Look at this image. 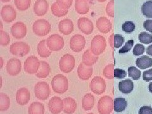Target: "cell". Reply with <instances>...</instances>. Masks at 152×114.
Wrapping results in <instances>:
<instances>
[{"mask_svg": "<svg viewBox=\"0 0 152 114\" xmlns=\"http://www.w3.org/2000/svg\"><path fill=\"white\" fill-rule=\"evenodd\" d=\"M51 86L54 92L58 94H63L68 90V79L62 74H57L52 79Z\"/></svg>", "mask_w": 152, "mask_h": 114, "instance_id": "6da1fadb", "label": "cell"}, {"mask_svg": "<svg viewBox=\"0 0 152 114\" xmlns=\"http://www.w3.org/2000/svg\"><path fill=\"white\" fill-rule=\"evenodd\" d=\"M50 23L45 19H39L33 23L32 30L34 34L38 36H45L51 31Z\"/></svg>", "mask_w": 152, "mask_h": 114, "instance_id": "7a4b0ae2", "label": "cell"}, {"mask_svg": "<svg viewBox=\"0 0 152 114\" xmlns=\"http://www.w3.org/2000/svg\"><path fill=\"white\" fill-rule=\"evenodd\" d=\"M106 42L104 38L101 35L95 36L91 41L90 51L95 55L102 54L105 49Z\"/></svg>", "mask_w": 152, "mask_h": 114, "instance_id": "3957f363", "label": "cell"}, {"mask_svg": "<svg viewBox=\"0 0 152 114\" xmlns=\"http://www.w3.org/2000/svg\"><path fill=\"white\" fill-rule=\"evenodd\" d=\"M34 92L37 98L41 100H46L50 94V89L48 84L46 82H38L34 88Z\"/></svg>", "mask_w": 152, "mask_h": 114, "instance_id": "277c9868", "label": "cell"}, {"mask_svg": "<svg viewBox=\"0 0 152 114\" xmlns=\"http://www.w3.org/2000/svg\"><path fill=\"white\" fill-rule=\"evenodd\" d=\"M75 60L74 56L70 54H65L59 61V66L61 71L64 73H69L75 67Z\"/></svg>", "mask_w": 152, "mask_h": 114, "instance_id": "5b68a950", "label": "cell"}, {"mask_svg": "<svg viewBox=\"0 0 152 114\" xmlns=\"http://www.w3.org/2000/svg\"><path fill=\"white\" fill-rule=\"evenodd\" d=\"M41 65V61L36 56H30L24 62V70L29 74H36L38 72Z\"/></svg>", "mask_w": 152, "mask_h": 114, "instance_id": "8992f818", "label": "cell"}, {"mask_svg": "<svg viewBox=\"0 0 152 114\" xmlns=\"http://www.w3.org/2000/svg\"><path fill=\"white\" fill-rule=\"evenodd\" d=\"M46 40L48 47L52 51H58L64 46V38L58 34H52Z\"/></svg>", "mask_w": 152, "mask_h": 114, "instance_id": "52a82bcc", "label": "cell"}, {"mask_svg": "<svg viewBox=\"0 0 152 114\" xmlns=\"http://www.w3.org/2000/svg\"><path fill=\"white\" fill-rule=\"evenodd\" d=\"M30 47L24 42L18 41L13 43L10 47V51L15 56H23L29 53Z\"/></svg>", "mask_w": 152, "mask_h": 114, "instance_id": "ba28073f", "label": "cell"}, {"mask_svg": "<svg viewBox=\"0 0 152 114\" xmlns=\"http://www.w3.org/2000/svg\"><path fill=\"white\" fill-rule=\"evenodd\" d=\"M113 101L109 96H103L99 99L98 110L99 114H110L112 110Z\"/></svg>", "mask_w": 152, "mask_h": 114, "instance_id": "9c48e42d", "label": "cell"}, {"mask_svg": "<svg viewBox=\"0 0 152 114\" xmlns=\"http://www.w3.org/2000/svg\"><path fill=\"white\" fill-rule=\"evenodd\" d=\"M85 45V38L82 35L75 34L70 38V47L71 50L76 53L81 51L84 48Z\"/></svg>", "mask_w": 152, "mask_h": 114, "instance_id": "30bf717a", "label": "cell"}, {"mask_svg": "<svg viewBox=\"0 0 152 114\" xmlns=\"http://www.w3.org/2000/svg\"><path fill=\"white\" fill-rule=\"evenodd\" d=\"M12 36L17 39H23L27 33V26L22 22H17L14 23L11 28Z\"/></svg>", "mask_w": 152, "mask_h": 114, "instance_id": "8fae6325", "label": "cell"}, {"mask_svg": "<svg viewBox=\"0 0 152 114\" xmlns=\"http://www.w3.org/2000/svg\"><path fill=\"white\" fill-rule=\"evenodd\" d=\"M105 82L101 77L96 76L90 83V89L91 91L96 94H102L105 90Z\"/></svg>", "mask_w": 152, "mask_h": 114, "instance_id": "7c38bea8", "label": "cell"}, {"mask_svg": "<svg viewBox=\"0 0 152 114\" xmlns=\"http://www.w3.org/2000/svg\"><path fill=\"white\" fill-rule=\"evenodd\" d=\"M77 26L79 29L84 34H91L94 29L93 22L86 17H80L77 20Z\"/></svg>", "mask_w": 152, "mask_h": 114, "instance_id": "4fadbf2b", "label": "cell"}, {"mask_svg": "<svg viewBox=\"0 0 152 114\" xmlns=\"http://www.w3.org/2000/svg\"><path fill=\"white\" fill-rule=\"evenodd\" d=\"M22 63L21 61L15 58L10 59L7 64V70L9 75H17L21 72Z\"/></svg>", "mask_w": 152, "mask_h": 114, "instance_id": "5bb4252c", "label": "cell"}, {"mask_svg": "<svg viewBox=\"0 0 152 114\" xmlns=\"http://www.w3.org/2000/svg\"><path fill=\"white\" fill-rule=\"evenodd\" d=\"M1 16L3 21L7 23H10L15 20L17 12L12 6L4 5L1 8Z\"/></svg>", "mask_w": 152, "mask_h": 114, "instance_id": "9a60e30c", "label": "cell"}, {"mask_svg": "<svg viewBox=\"0 0 152 114\" xmlns=\"http://www.w3.org/2000/svg\"><path fill=\"white\" fill-rule=\"evenodd\" d=\"M48 107L52 114H58L64 108V101L60 97L51 98L48 103Z\"/></svg>", "mask_w": 152, "mask_h": 114, "instance_id": "2e32d148", "label": "cell"}, {"mask_svg": "<svg viewBox=\"0 0 152 114\" xmlns=\"http://www.w3.org/2000/svg\"><path fill=\"white\" fill-rule=\"evenodd\" d=\"M58 29L60 32L64 35H69L74 31V23L70 19H64L58 23Z\"/></svg>", "mask_w": 152, "mask_h": 114, "instance_id": "e0dca14e", "label": "cell"}, {"mask_svg": "<svg viewBox=\"0 0 152 114\" xmlns=\"http://www.w3.org/2000/svg\"><path fill=\"white\" fill-rule=\"evenodd\" d=\"M30 92L26 88L19 89L16 94V101L20 105H25L30 100Z\"/></svg>", "mask_w": 152, "mask_h": 114, "instance_id": "ac0fdd59", "label": "cell"}, {"mask_svg": "<svg viewBox=\"0 0 152 114\" xmlns=\"http://www.w3.org/2000/svg\"><path fill=\"white\" fill-rule=\"evenodd\" d=\"M93 67L80 63L77 68V75L79 77L84 80H88L91 77L93 74Z\"/></svg>", "mask_w": 152, "mask_h": 114, "instance_id": "d6986e66", "label": "cell"}, {"mask_svg": "<svg viewBox=\"0 0 152 114\" xmlns=\"http://www.w3.org/2000/svg\"><path fill=\"white\" fill-rule=\"evenodd\" d=\"M48 10L47 0H36L34 4V12L37 16H43Z\"/></svg>", "mask_w": 152, "mask_h": 114, "instance_id": "ffe728a7", "label": "cell"}, {"mask_svg": "<svg viewBox=\"0 0 152 114\" xmlns=\"http://www.w3.org/2000/svg\"><path fill=\"white\" fill-rule=\"evenodd\" d=\"M91 8L90 0H75V10L79 14L84 15L88 13Z\"/></svg>", "mask_w": 152, "mask_h": 114, "instance_id": "44dd1931", "label": "cell"}, {"mask_svg": "<svg viewBox=\"0 0 152 114\" xmlns=\"http://www.w3.org/2000/svg\"><path fill=\"white\" fill-rule=\"evenodd\" d=\"M64 108L63 111L66 114H72L75 112L77 108V103L75 99L72 98L67 97L63 99Z\"/></svg>", "mask_w": 152, "mask_h": 114, "instance_id": "7402d4cb", "label": "cell"}, {"mask_svg": "<svg viewBox=\"0 0 152 114\" xmlns=\"http://www.w3.org/2000/svg\"><path fill=\"white\" fill-rule=\"evenodd\" d=\"M96 27L99 32L102 33H107L110 31L112 24L106 17H102L98 19L96 22Z\"/></svg>", "mask_w": 152, "mask_h": 114, "instance_id": "603a6c76", "label": "cell"}, {"mask_svg": "<svg viewBox=\"0 0 152 114\" xmlns=\"http://www.w3.org/2000/svg\"><path fill=\"white\" fill-rule=\"evenodd\" d=\"M51 51L47 45V40L43 39L37 45V53L41 58H46L51 54Z\"/></svg>", "mask_w": 152, "mask_h": 114, "instance_id": "cb8c5ba5", "label": "cell"}, {"mask_svg": "<svg viewBox=\"0 0 152 114\" xmlns=\"http://www.w3.org/2000/svg\"><path fill=\"white\" fill-rule=\"evenodd\" d=\"M98 59V55H94L90 50H87L83 55V63L87 66H91L96 63Z\"/></svg>", "mask_w": 152, "mask_h": 114, "instance_id": "d4e9b609", "label": "cell"}, {"mask_svg": "<svg viewBox=\"0 0 152 114\" xmlns=\"http://www.w3.org/2000/svg\"><path fill=\"white\" fill-rule=\"evenodd\" d=\"M134 88V84L132 80L127 79L126 80H122L118 83V89L119 91L124 94H129L133 91Z\"/></svg>", "mask_w": 152, "mask_h": 114, "instance_id": "484cf974", "label": "cell"}, {"mask_svg": "<svg viewBox=\"0 0 152 114\" xmlns=\"http://www.w3.org/2000/svg\"><path fill=\"white\" fill-rule=\"evenodd\" d=\"M94 105V97L91 93L86 94L83 98L82 106L84 110H91Z\"/></svg>", "mask_w": 152, "mask_h": 114, "instance_id": "4316f807", "label": "cell"}, {"mask_svg": "<svg viewBox=\"0 0 152 114\" xmlns=\"http://www.w3.org/2000/svg\"><path fill=\"white\" fill-rule=\"evenodd\" d=\"M136 64L137 67L141 69H146L152 66V58L147 56H142L137 58Z\"/></svg>", "mask_w": 152, "mask_h": 114, "instance_id": "83f0119b", "label": "cell"}, {"mask_svg": "<svg viewBox=\"0 0 152 114\" xmlns=\"http://www.w3.org/2000/svg\"><path fill=\"white\" fill-rule=\"evenodd\" d=\"M50 65L45 61H41L40 67L36 74V76L38 78H46L50 74Z\"/></svg>", "mask_w": 152, "mask_h": 114, "instance_id": "f1b7e54d", "label": "cell"}, {"mask_svg": "<svg viewBox=\"0 0 152 114\" xmlns=\"http://www.w3.org/2000/svg\"><path fill=\"white\" fill-rule=\"evenodd\" d=\"M45 107L39 102H34L30 104L28 109V114H45Z\"/></svg>", "mask_w": 152, "mask_h": 114, "instance_id": "f546056e", "label": "cell"}, {"mask_svg": "<svg viewBox=\"0 0 152 114\" xmlns=\"http://www.w3.org/2000/svg\"><path fill=\"white\" fill-rule=\"evenodd\" d=\"M114 110L116 112H122L126 110L127 107V102L123 98H117L113 102Z\"/></svg>", "mask_w": 152, "mask_h": 114, "instance_id": "4dcf8cb0", "label": "cell"}, {"mask_svg": "<svg viewBox=\"0 0 152 114\" xmlns=\"http://www.w3.org/2000/svg\"><path fill=\"white\" fill-rule=\"evenodd\" d=\"M10 105V100L5 93H0V111H7Z\"/></svg>", "mask_w": 152, "mask_h": 114, "instance_id": "1f68e13d", "label": "cell"}, {"mask_svg": "<svg viewBox=\"0 0 152 114\" xmlns=\"http://www.w3.org/2000/svg\"><path fill=\"white\" fill-rule=\"evenodd\" d=\"M51 10L52 13L57 17H61L66 15L68 13V10H65L60 7L56 3H54L51 5Z\"/></svg>", "mask_w": 152, "mask_h": 114, "instance_id": "d6a6232c", "label": "cell"}, {"mask_svg": "<svg viewBox=\"0 0 152 114\" xmlns=\"http://www.w3.org/2000/svg\"><path fill=\"white\" fill-rule=\"evenodd\" d=\"M141 12L143 15L148 18H152V1H147L142 5Z\"/></svg>", "mask_w": 152, "mask_h": 114, "instance_id": "836d02e7", "label": "cell"}, {"mask_svg": "<svg viewBox=\"0 0 152 114\" xmlns=\"http://www.w3.org/2000/svg\"><path fill=\"white\" fill-rule=\"evenodd\" d=\"M14 3L18 10L25 11L30 7L31 0H15Z\"/></svg>", "mask_w": 152, "mask_h": 114, "instance_id": "e575fe53", "label": "cell"}, {"mask_svg": "<svg viewBox=\"0 0 152 114\" xmlns=\"http://www.w3.org/2000/svg\"><path fill=\"white\" fill-rule=\"evenodd\" d=\"M128 75L133 80H136L140 79L141 72L139 69H137L135 66H131L128 68Z\"/></svg>", "mask_w": 152, "mask_h": 114, "instance_id": "d590c367", "label": "cell"}, {"mask_svg": "<svg viewBox=\"0 0 152 114\" xmlns=\"http://www.w3.org/2000/svg\"><path fill=\"white\" fill-rule=\"evenodd\" d=\"M111 37L112 38V42H111V45H112L115 48H119L124 42V38L120 34L113 35L112 36H111Z\"/></svg>", "mask_w": 152, "mask_h": 114, "instance_id": "8d00e7d4", "label": "cell"}, {"mask_svg": "<svg viewBox=\"0 0 152 114\" xmlns=\"http://www.w3.org/2000/svg\"><path fill=\"white\" fill-rule=\"evenodd\" d=\"M135 24L131 21L125 22L122 26V31L126 33H127V34H130V33L134 32L135 30Z\"/></svg>", "mask_w": 152, "mask_h": 114, "instance_id": "74e56055", "label": "cell"}, {"mask_svg": "<svg viewBox=\"0 0 152 114\" xmlns=\"http://www.w3.org/2000/svg\"><path fill=\"white\" fill-rule=\"evenodd\" d=\"M10 42V37L7 32L3 31H0V45L3 46H7Z\"/></svg>", "mask_w": 152, "mask_h": 114, "instance_id": "f35d334b", "label": "cell"}, {"mask_svg": "<svg viewBox=\"0 0 152 114\" xmlns=\"http://www.w3.org/2000/svg\"><path fill=\"white\" fill-rule=\"evenodd\" d=\"M139 40L143 44H150L152 42V35L147 32H141L139 35Z\"/></svg>", "mask_w": 152, "mask_h": 114, "instance_id": "ab89813d", "label": "cell"}, {"mask_svg": "<svg viewBox=\"0 0 152 114\" xmlns=\"http://www.w3.org/2000/svg\"><path fill=\"white\" fill-rule=\"evenodd\" d=\"M56 3L61 8L69 10L72 5L73 0H56Z\"/></svg>", "mask_w": 152, "mask_h": 114, "instance_id": "60d3db41", "label": "cell"}, {"mask_svg": "<svg viewBox=\"0 0 152 114\" xmlns=\"http://www.w3.org/2000/svg\"><path fill=\"white\" fill-rule=\"evenodd\" d=\"M133 45H134V41L132 39L127 41L126 42L125 45L122 48L119 50V51H118V53L120 54H125L128 53V52L132 49V47L133 46Z\"/></svg>", "mask_w": 152, "mask_h": 114, "instance_id": "b9f144b4", "label": "cell"}, {"mask_svg": "<svg viewBox=\"0 0 152 114\" xmlns=\"http://www.w3.org/2000/svg\"><path fill=\"white\" fill-rule=\"evenodd\" d=\"M145 48L142 44H136L133 48V55L134 56H140L145 53Z\"/></svg>", "mask_w": 152, "mask_h": 114, "instance_id": "7bdbcfd3", "label": "cell"}, {"mask_svg": "<svg viewBox=\"0 0 152 114\" xmlns=\"http://www.w3.org/2000/svg\"><path fill=\"white\" fill-rule=\"evenodd\" d=\"M114 77L117 79H124L126 77L125 70L121 69H115L114 70Z\"/></svg>", "mask_w": 152, "mask_h": 114, "instance_id": "ee69618b", "label": "cell"}, {"mask_svg": "<svg viewBox=\"0 0 152 114\" xmlns=\"http://www.w3.org/2000/svg\"><path fill=\"white\" fill-rule=\"evenodd\" d=\"M113 72L114 73V71L113 72V66L112 65H108L106 66V68L104 69L103 74L108 79H112Z\"/></svg>", "mask_w": 152, "mask_h": 114, "instance_id": "f6af8a7d", "label": "cell"}, {"mask_svg": "<svg viewBox=\"0 0 152 114\" xmlns=\"http://www.w3.org/2000/svg\"><path fill=\"white\" fill-rule=\"evenodd\" d=\"M142 79L146 82H149L152 80V69L145 71L142 74Z\"/></svg>", "mask_w": 152, "mask_h": 114, "instance_id": "bcb514c9", "label": "cell"}, {"mask_svg": "<svg viewBox=\"0 0 152 114\" xmlns=\"http://www.w3.org/2000/svg\"><path fill=\"white\" fill-rule=\"evenodd\" d=\"M106 12L109 16L113 17V0L109 2L106 7Z\"/></svg>", "mask_w": 152, "mask_h": 114, "instance_id": "7dc6e473", "label": "cell"}, {"mask_svg": "<svg viewBox=\"0 0 152 114\" xmlns=\"http://www.w3.org/2000/svg\"><path fill=\"white\" fill-rule=\"evenodd\" d=\"M139 114H152V108L150 106H142L140 109Z\"/></svg>", "mask_w": 152, "mask_h": 114, "instance_id": "c3c4849f", "label": "cell"}, {"mask_svg": "<svg viewBox=\"0 0 152 114\" xmlns=\"http://www.w3.org/2000/svg\"><path fill=\"white\" fill-rule=\"evenodd\" d=\"M143 26L147 31L150 32L152 34V20H151V19H148V20H145Z\"/></svg>", "mask_w": 152, "mask_h": 114, "instance_id": "681fc988", "label": "cell"}, {"mask_svg": "<svg viewBox=\"0 0 152 114\" xmlns=\"http://www.w3.org/2000/svg\"><path fill=\"white\" fill-rule=\"evenodd\" d=\"M146 53L152 57V44L150 45L146 49Z\"/></svg>", "mask_w": 152, "mask_h": 114, "instance_id": "f907efd6", "label": "cell"}, {"mask_svg": "<svg viewBox=\"0 0 152 114\" xmlns=\"http://www.w3.org/2000/svg\"><path fill=\"white\" fill-rule=\"evenodd\" d=\"M148 89L151 93H152V83H150L148 86Z\"/></svg>", "mask_w": 152, "mask_h": 114, "instance_id": "816d5d0a", "label": "cell"}, {"mask_svg": "<svg viewBox=\"0 0 152 114\" xmlns=\"http://www.w3.org/2000/svg\"><path fill=\"white\" fill-rule=\"evenodd\" d=\"M1 1L2 2L4 3V2H9V1H10L11 0H1Z\"/></svg>", "mask_w": 152, "mask_h": 114, "instance_id": "f5cc1de1", "label": "cell"}, {"mask_svg": "<svg viewBox=\"0 0 152 114\" xmlns=\"http://www.w3.org/2000/svg\"><path fill=\"white\" fill-rule=\"evenodd\" d=\"M1 68H2L3 64V58H1Z\"/></svg>", "mask_w": 152, "mask_h": 114, "instance_id": "db71d44e", "label": "cell"}, {"mask_svg": "<svg viewBox=\"0 0 152 114\" xmlns=\"http://www.w3.org/2000/svg\"><path fill=\"white\" fill-rule=\"evenodd\" d=\"M98 1L99 2H104V1H105L106 0H98Z\"/></svg>", "mask_w": 152, "mask_h": 114, "instance_id": "11a10c76", "label": "cell"}, {"mask_svg": "<svg viewBox=\"0 0 152 114\" xmlns=\"http://www.w3.org/2000/svg\"><path fill=\"white\" fill-rule=\"evenodd\" d=\"M3 24H2V22H1V31H3Z\"/></svg>", "mask_w": 152, "mask_h": 114, "instance_id": "9f6ffc18", "label": "cell"}, {"mask_svg": "<svg viewBox=\"0 0 152 114\" xmlns=\"http://www.w3.org/2000/svg\"><path fill=\"white\" fill-rule=\"evenodd\" d=\"M88 114H94V113H88Z\"/></svg>", "mask_w": 152, "mask_h": 114, "instance_id": "6f0895ef", "label": "cell"}]
</instances>
